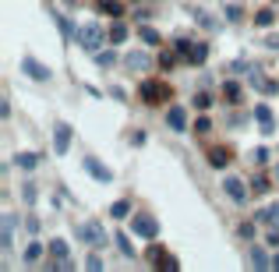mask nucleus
Instances as JSON below:
<instances>
[{"instance_id": "nucleus-13", "label": "nucleus", "mask_w": 279, "mask_h": 272, "mask_svg": "<svg viewBox=\"0 0 279 272\" xmlns=\"http://www.w3.org/2000/svg\"><path fill=\"white\" fill-rule=\"evenodd\" d=\"M166 124H170L173 131H184V127H187V113H184L180 106H170V113H166Z\"/></svg>"}, {"instance_id": "nucleus-19", "label": "nucleus", "mask_w": 279, "mask_h": 272, "mask_svg": "<svg viewBox=\"0 0 279 272\" xmlns=\"http://www.w3.org/2000/svg\"><path fill=\"white\" fill-rule=\"evenodd\" d=\"M272 21H276V11H258L255 14V25H261V28H269Z\"/></svg>"}, {"instance_id": "nucleus-31", "label": "nucleus", "mask_w": 279, "mask_h": 272, "mask_svg": "<svg viewBox=\"0 0 279 272\" xmlns=\"http://www.w3.org/2000/svg\"><path fill=\"white\" fill-rule=\"evenodd\" d=\"M85 269H89V272H102V262H99V258H89V262H85Z\"/></svg>"}, {"instance_id": "nucleus-6", "label": "nucleus", "mask_w": 279, "mask_h": 272, "mask_svg": "<svg viewBox=\"0 0 279 272\" xmlns=\"http://www.w3.org/2000/svg\"><path fill=\"white\" fill-rule=\"evenodd\" d=\"M67 145H71V124H57V127H53V152L64 156Z\"/></svg>"}, {"instance_id": "nucleus-16", "label": "nucleus", "mask_w": 279, "mask_h": 272, "mask_svg": "<svg viewBox=\"0 0 279 272\" xmlns=\"http://www.w3.org/2000/svg\"><path fill=\"white\" fill-rule=\"evenodd\" d=\"M99 11L110 14V18H120V14H124V7L117 4V0H99Z\"/></svg>"}, {"instance_id": "nucleus-28", "label": "nucleus", "mask_w": 279, "mask_h": 272, "mask_svg": "<svg viewBox=\"0 0 279 272\" xmlns=\"http://www.w3.org/2000/svg\"><path fill=\"white\" fill-rule=\"evenodd\" d=\"M39 254H42V248H39V244H28V248H25V262H36Z\"/></svg>"}, {"instance_id": "nucleus-8", "label": "nucleus", "mask_w": 279, "mask_h": 272, "mask_svg": "<svg viewBox=\"0 0 279 272\" xmlns=\"http://www.w3.org/2000/svg\"><path fill=\"white\" fill-rule=\"evenodd\" d=\"M124 64H127V71H145V67L152 64V60H149V53H141V50H131V53L124 57Z\"/></svg>"}, {"instance_id": "nucleus-17", "label": "nucleus", "mask_w": 279, "mask_h": 272, "mask_svg": "<svg viewBox=\"0 0 279 272\" xmlns=\"http://www.w3.org/2000/svg\"><path fill=\"white\" fill-rule=\"evenodd\" d=\"M53 18H57V25H60V32H64L67 39H78V32H75V28H71V21L64 18V14H57V11H53Z\"/></svg>"}, {"instance_id": "nucleus-33", "label": "nucleus", "mask_w": 279, "mask_h": 272, "mask_svg": "<svg viewBox=\"0 0 279 272\" xmlns=\"http://www.w3.org/2000/svg\"><path fill=\"white\" fill-rule=\"evenodd\" d=\"M25 226H28V233H39V219H36V216H28Z\"/></svg>"}, {"instance_id": "nucleus-34", "label": "nucleus", "mask_w": 279, "mask_h": 272, "mask_svg": "<svg viewBox=\"0 0 279 272\" xmlns=\"http://www.w3.org/2000/svg\"><path fill=\"white\" fill-rule=\"evenodd\" d=\"M209 103H212V99H209V96H201V92H198V96H195V106H198V110H205V106H209Z\"/></svg>"}, {"instance_id": "nucleus-24", "label": "nucleus", "mask_w": 279, "mask_h": 272, "mask_svg": "<svg viewBox=\"0 0 279 272\" xmlns=\"http://www.w3.org/2000/svg\"><path fill=\"white\" fill-rule=\"evenodd\" d=\"M223 96H226L230 103H237V99H240V88L233 85V82H226V88H223Z\"/></svg>"}, {"instance_id": "nucleus-15", "label": "nucleus", "mask_w": 279, "mask_h": 272, "mask_svg": "<svg viewBox=\"0 0 279 272\" xmlns=\"http://www.w3.org/2000/svg\"><path fill=\"white\" fill-rule=\"evenodd\" d=\"M258 223H265V226H279V205L261 209V212H258Z\"/></svg>"}, {"instance_id": "nucleus-32", "label": "nucleus", "mask_w": 279, "mask_h": 272, "mask_svg": "<svg viewBox=\"0 0 279 272\" xmlns=\"http://www.w3.org/2000/svg\"><path fill=\"white\" fill-rule=\"evenodd\" d=\"M195 127H198V131L205 134V131H209V127H212V120H209V117H198V124H195Z\"/></svg>"}, {"instance_id": "nucleus-38", "label": "nucleus", "mask_w": 279, "mask_h": 272, "mask_svg": "<svg viewBox=\"0 0 279 272\" xmlns=\"http://www.w3.org/2000/svg\"><path fill=\"white\" fill-rule=\"evenodd\" d=\"M272 269H276V272H279V254H276V258H272Z\"/></svg>"}, {"instance_id": "nucleus-35", "label": "nucleus", "mask_w": 279, "mask_h": 272, "mask_svg": "<svg viewBox=\"0 0 279 272\" xmlns=\"http://www.w3.org/2000/svg\"><path fill=\"white\" fill-rule=\"evenodd\" d=\"M25 202H28V205L36 202V188H32V184H25Z\"/></svg>"}, {"instance_id": "nucleus-7", "label": "nucleus", "mask_w": 279, "mask_h": 272, "mask_svg": "<svg viewBox=\"0 0 279 272\" xmlns=\"http://www.w3.org/2000/svg\"><path fill=\"white\" fill-rule=\"evenodd\" d=\"M223 188H226V194H230L233 202H244V198H247V188H244V180H240V177H226V180H223Z\"/></svg>"}, {"instance_id": "nucleus-22", "label": "nucleus", "mask_w": 279, "mask_h": 272, "mask_svg": "<svg viewBox=\"0 0 279 272\" xmlns=\"http://www.w3.org/2000/svg\"><path fill=\"white\" fill-rule=\"evenodd\" d=\"M141 42H149V46H156V42H159L156 28H149V25H145V28H141Z\"/></svg>"}, {"instance_id": "nucleus-39", "label": "nucleus", "mask_w": 279, "mask_h": 272, "mask_svg": "<svg viewBox=\"0 0 279 272\" xmlns=\"http://www.w3.org/2000/svg\"><path fill=\"white\" fill-rule=\"evenodd\" d=\"M272 177H276V180H279V166H276V170H272Z\"/></svg>"}, {"instance_id": "nucleus-10", "label": "nucleus", "mask_w": 279, "mask_h": 272, "mask_svg": "<svg viewBox=\"0 0 279 272\" xmlns=\"http://www.w3.org/2000/svg\"><path fill=\"white\" fill-rule=\"evenodd\" d=\"M255 117H258V127L265 131V134H272V131H276V124H272V110L265 106V103H261V106H255Z\"/></svg>"}, {"instance_id": "nucleus-1", "label": "nucleus", "mask_w": 279, "mask_h": 272, "mask_svg": "<svg viewBox=\"0 0 279 272\" xmlns=\"http://www.w3.org/2000/svg\"><path fill=\"white\" fill-rule=\"evenodd\" d=\"M102 39H106V32H102L96 21H89V25H81V28H78V42H81V50H85V53H99Z\"/></svg>"}, {"instance_id": "nucleus-26", "label": "nucleus", "mask_w": 279, "mask_h": 272, "mask_svg": "<svg viewBox=\"0 0 279 272\" xmlns=\"http://www.w3.org/2000/svg\"><path fill=\"white\" fill-rule=\"evenodd\" d=\"M14 163H18V166H25V170H32V166H36V156H32V152H21Z\"/></svg>"}, {"instance_id": "nucleus-37", "label": "nucleus", "mask_w": 279, "mask_h": 272, "mask_svg": "<svg viewBox=\"0 0 279 272\" xmlns=\"http://www.w3.org/2000/svg\"><path fill=\"white\" fill-rule=\"evenodd\" d=\"M269 50H279V36H269Z\"/></svg>"}, {"instance_id": "nucleus-27", "label": "nucleus", "mask_w": 279, "mask_h": 272, "mask_svg": "<svg viewBox=\"0 0 279 272\" xmlns=\"http://www.w3.org/2000/svg\"><path fill=\"white\" fill-rule=\"evenodd\" d=\"M251 188H255V194H265V191H269V180H265V177H255Z\"/></svg>"}, {"instance_id": "nucleus-12", "label": "nucleus", "mask_w": 279, "mask_h": 272, "mask_svg": "<svg viewBox=\"0 0 279 272\" xmlns=\"http://www.w3.org/2000/svg\"><path fill=\"white\" fill-rule=\"evenodd\" d=\"M14 240V216H4L0 219V248H11Z\"/></svg>"}, {"instance_id": "nucleus-11", "label": "nucleus", "mask_w": 279, "mask_h": 272, "mask_svg": "<svg viewBox=\"0 0 279 272\" xmlns=\"http://www.w3.org/2000/svg\"><path fill=\"white\" fill-rule=\"evenodd\" d=\"M21 67H25V74H32L36 82H46V78H50V71L42 67L39 60H32V57H25V64H21Z\"/></svg>"}, {"instance_id": "nucleus-18", "label": "nucleus", "mask_w": 279, "mask_h": 272, "mask_svg": "<svg viewBox=\"0 0 279 272\" xmlns=\"http://www.w3.org/2000/svg\"><path fill=\"white\" fill-rule=\"evenodd\" d=\"M124 39H127V28H124L120 21H117V25L110 28V42H113V46H117V42H124Z\"/></svg>"}, {"instance_id": "nucleus-21", "label": "nucleus", "mask_w": 279, "mask_h": 272, "mask_svg": "<svg viewBox=\"0 0 279 272\" xmlns=\"http://www.w3.org/2000/svg\"><path fill=\"white\" fill-rule=\"evenodd\" d=\"M50 251H53V258H67V244H64V240H53Z\"/></svg>"}, {"instance_id": "nucleus-14", "label": "nucleus", "mask_w": 279, "mask_h": 272, "mask_svg": "<svg viewBox=\"0 0 279 272\" xmlns=\"http://www.w3.org/2000/svg\"><path fill=\"white\" fill-rule=\"evenodd\" d=\"M209 163L216 166V170H223V166L230 163V148H209Z\"/></svg>"}, {"instance_id": "nucleus-29", "label": "nucleus", "mask_w": 279, "mask_h": 272, "mask_svg": "<svg viewBox=\"0 0 279 272\" xmlns=\"http://www.w3.org/2000/svg\"><path fill=\"white\" fill-rule=\"evenodd\" d=\"M99 64L102 67H113L117 64V53H99Z\"/></svg>"}, {"instance_id": "nucleus-30", "label": "nucleus", "mask_w": 279, "mask_h": 272, "mask_svg": "<svg viewBox=\"0 0 279 272\" xmlns=\"http://www.w3.org/2000/svg\"><path fill=\"white\" fill-rule=\"evenodd\" d=\"M251 159H255V163L261 166V163H265V159H269V148H255V152H251Z\"/></svg>"}, {"instance_id": "nucleus-5", "label": "nucleus", "mask_w": 279, "mask_h": 272, "mask_svg": "<svg viewBox=\"0 0 279 272\" xmlns=\"http://www.w3.org/2000/svg\"><path fill=\"white\" fill-rule=\"evenodd\" d=\"M85 170H89L99 184H110V180H113V170H106V166H102L96 156H85Z\"/></svg>"}, {"instance_id": "nucleus-36", "label": "nucleus", "mask_w": 279, "mask_h": 272, "mask_svg": "<svg viewBox=\"0 0 279 272\" xmlns=\"http://www.w3.org/2000/svg\"><path fill=\"white\" fill-rule=\"evenodd\" d=\"M269 244H279V230L272 226V233H269Z\"/></svg>"}, {"instance_id": "nucleus-9", "label": "nucleus", "mask_w": 279, "mask_h": 272, "mask_svg": "<svg viewBox=\"0 0 279 272\" xmlns=\"http://www.w3.org/2000/svg\"><path fill=\"white\" fill-rule=\"evenodd\" d=\"M138 96H141L145 103H159V99H163V96H166V88H163V85H159V82H145Z\"/></svg>"}, {"instance_id": "nucleus-25", "label": "nucleus", "mask_w": 279, "mask_h": 272, "mask_svg": "<svg viewBox=\"0 0 279 272\" xmlns=\"http://www.w3.org/2000/svg\"><path fill=\"white\" fill-rule=\"evenodd\" d=\"M195 21H201L205 28H216V25H219V21H216V18H209L205 11H195Z\"/></svg>"}, {"instance_id": "nucleus-20", "label": "nucleus", "mask_w": 279, "mask_h": 272, "mask_svg": "<svg viewBox=\"0 0 279 272\" xmlns=\"http://www.w3.org/2000/svg\"><path fill=\"white\" fill-rule=\"evenodd\" d=\"M251 262H255V269H272V265L265 262V251H261V248H255V251H251Z\"/></svg>"}, {"instance_id": "nucleus-4", "label": "nucleus", "mask_w": 279, "mask_h": 272, "mask_svg": "<svg viewBox=\"0 0 279 272\" xmlns=\"http://www.w3.org/2000/svg\"><path fill=\"white\" fill-rule=\"evenodd\" d=\"M177 46L184 50V57L191 60V64H201V60L209 57V46H205V42H187V39H177Z\"/></svg>"}, {"instance_id": "nucleus-23", "label": "nucleus", "mask_w": 279, "mask_h": 272, "mask_svg": "<svg viewBox=\"0 0 279 272\" xmlns=\"http://www.w3.org/2000/svg\"><path fill=\"white\" fill-rule=\"evenodd\" d=\"M110 212H113L117 219H124V216L131 212V205H127V202H113V209H110Z\"/></svg>"}, {"instance_id": "nucleus-3", "label": "nucleus", "mask_w": 279, "mask_h": 272, "mask_svg": "<svg viewBox=\"0 0 279 272\" xmlns=\"http://www.w3.org/2000/svg\"><path fill=\"white\" fill-rule=\"evenodd\" d=\"M131 226H135V233H138L141 240H152V237H159V223H156L152 216H145V212H138Z\"/></svg>"}, {"instance_id": "nucleus-2", "label": "nucleus", "mask_w": 279, "mask_h": 272, "mask_svg": "<svg viewBox=\"0 0 279 272\" xmlns=\"http://www.w3.org/2000/svg\"><path fill=\"white\" fill-rule=\"evenodd\" d=\"M78 233H81L85 244H92V248H106V233H102V226H99L96 219L81 223V226H78Z\"/></svg>"}]
</instances>
